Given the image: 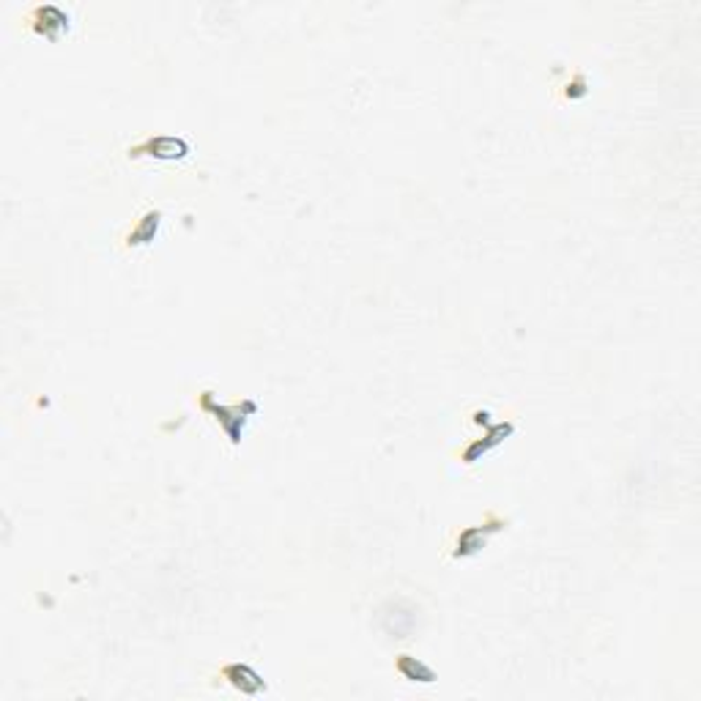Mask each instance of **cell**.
I'll use <instances>...</instances> for the list:
<instances>
[{
    "label": "cell",
    "instance_id": "obj_8",
    "mask_svg": "<svg viewBox=\"0 0 701 701\" xmlns=\"http://www.w3.org/2000/svg\"><path fill=\"white\" fill-rule=\"evenodd\" d=\"M509 433H513V425H509V422H504V425H496L491 433H485V436H483V441H474V444H469L466 453H463V461H466V463H474L477 458L485 455L491 447H496V444H499L504 436H509Z\"/></svg>",
    "mask_w": 701,
    "mask_h": 701
},
{
    "label": "cell",
    "instance_id": "obj_1",
    "mask_svg": "<svg viewBox=\"0 0 701 701\" xmlns=\"http://www.w3.org/2000/svg\"><path fill=\"white\" fill-rule=\"evenodd\" d=\"M130 156H151V159H165V162H176V159L189 156V143L184 138H146L143 143L130 148Z\"/></svg>",
    "mask_w": 701,
    "mask_h": 701
},
{
    "label": "cell",
    "instance_id": "obj_7",
    "mask_svg": "<svg viewBox=\"0 0 701 701\" xmlns=\"http://www.w3.org/2000/svg\"><path fill=\"white\" fill-rule=\"evenodd\" d=\"M395 668L400 672V677H403V680H408V682L433 685V682L438 680L433 668H430L428 663H422L420 658H414V655H398V660H395Z\"/></svg>",
    "mask_w": 701,
    "mask_h": 701
},
{
    "label": "cell",
    "instance_id": "obj_6",
    "mask_svg": "<svg viewBox=\"0 0 701 701\" xmlns=\"http://www.w3.org/2000/svg\"><path fill=\"white\" fill-rule=\"evenodd\" d=\"M159 225H162V211L148 209V211L135 222V225L130 228V233H126L123 244H126V247H143V244L154 241Z\"/></svg>",
    "mask_w": 701,
    "mask_h": 701
},
{
    "label": "cell",
    "instance_id": "obj_4",
    "mask_svg": "<svg viewBox=\"0 0 701 701\" xmlns=\"http://www.w3.org/2000/svg\"><path fill=\"white\" fill-rule=\"evenodd\" d=\"M28 25H30V30H36V34H42L47 39H58L63 30L69 28V17L63 14L58 6H36L28 14Z\"/></svg>",
    "mask_w": 701,
    "mask_h": 701
},
{
    "label": "cell",
    "instance_id": "obj_3",
    "mask_svg": "<svg viewBox=\"0 0 701 701\" xmlns=\"http://www.w3.org/2000/svg\"><path fill=\"white\" fill-rule=\"evenodd\" d=\"M219 677L225 680L231 688H236L239 693H244V696H261L266 690L264 677L255 672L252 666H247V663H228V666H222L219 668Z\"/></svg>",
    "mask_w": 701,
    "mask_h": 701
},
{
    "label": "cell",
    "instance_id": "obj_2",
    "mask_svg": "<svg viewBox=\"0 0 701 701\" xmlns=\"http://www.w3.org/2000/svg\"><path fill=\"white\" fill-rule=\"evenodd\" d=\"M504 524L499 521V518H493V521H485V524H480V526H466V529H461L458 534H455V543H453V556L455 559H466V556H474L477 551H480L485 543H488V537L493 534V532H499Z\"/></svg>",
    "mask_w": 701,
    "mask_h": 701
},
{
    "label": "cell",
    "instance_id": "obj_5",
    "mask_svg": "<svg viewBox=\"0 0 701 701\" xmlns=\"http://www.w3.org/2000/svg\"><path fill=\"white\" fill-rule=\"evenodd\" d=\"M201 406L206 408V411H211L214 414V420L217 422H222V428H225V433L231 436V441L233 444H239V438H241V425H244V414H241V406H236V408H225V406H217L214 403V398H211V392H203V400H201Z\"/></svg>",
    "mask_w": 701,
    "mask_h": 701
}]
</instances>
